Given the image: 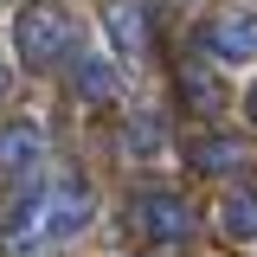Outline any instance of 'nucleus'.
I'll return each instance as SVG.
<instances>
[{
	"label": "nucleus",
	"mask_w": 257,
	"mask_h": 257,
	"mask_svg": "<svg viewBox=\"0 0 257 257\" xmlns=\"http://www.w3.org/2000/svg\"><path fill=\"white\" fill-rule=\"evenodd\" d=\"M180 84H187V103H193V109H219V84H212L199 64H187V71H180Z\"/></svg>",
	"instance_id": "nucleus-9"
},
{
	"label": "nucleus",
	"mask_w": 257,
	"mask_h": 257,
	"mask_svg": "<svg viewBox=\"0 0 257 257\" xmlns=\"http://www.w3.org/2000/svg\"><path fill=\"white\" fill-rule=\"evenodd\" d=\"M71 77H77V96H84V103H109V96H116V64L103 58V52H84Z\"/></svg>",
	"instance_id": "nucleus-6"
},
{
	"label": "nucleus",
	"mask_w": 257,
	"mask_h": 257,
	"mask_svg": "<svg viewBox=\"0 0 257 257\" xmlns=\"http://www.w3.org/2000/svg\"><path fill=\"white\" fill-rule=\"evenodd\" d=\"M0 96H7V64H0Z\"/></svg>",
	"instance_id": "nucleus-11"
},
{
	"label": "nucleus",
	"mask_w": 257,
	"mask_h": 257,
	"mask_svg": "<svg viewBox=\"0 0 257 257\" xmlns=\"http://www.w3.org/2000/svg\"><path fill=\"white\" fill-rule=\"evenodd\" d=\"M39 161H45L39 122H7V128H0V174H7V180H26Z\"/></svg>",
	"instance_id": "nucleus-4"
},
{
	"label": "nucleus",
	"mask_w": 257,
	"mask_h": 257,
	"mask_svg": "<svg viewBox=\"0 0 257 257\" xmlns=\"http://www.w3.org/2000/svg\"><path fill=\"white\" fill-rule=\"evenodd\" d=\"M251 122H257V90H251Z\"/></svg>",
	"instance_id": "nucleus-12"
},
{
	"label": "nucleus",
	"mask_w": 257,
	"mask_h": 257,
	"mask_svg": "<svg viewBox=\"0 0 257 257\" xmlns=\"http://www.w3.org/2000/svg\"><path fill=\"white\" fill-rule=\"evenodd\" d=\"M128 148H135V155H155V148H161V116H155V109L128 122Z\"/></svg>",
	"instance_id": "nucleus-10"
},
{
	"label": "nucleus",
	"mask_w": 257,
	"mask_h": 257,
	"mask_svg": "<svg viewBox=\"0 0 257 257\" xmlns=\"http://www.w3.org/2000/svg\"><path fill=\"white\" fill-rule=\"evenodd\" d=\"M219 225H225V238H257V193H225V206H219Z\"/></svg>",
	"instance_id": "nucleus-8"
},
{
	"label": "nucleus",
	"mask_w": 257,
	"mask_h": 257,
	"mask_svg": "<svg viewBox=\"0 0 257 257\" xmlns=\"http://www.w3.org/2000/svg\"><path fill=\"white\" fill-rule=\"evenodd\" d=\"M206 52L225 64H257V7H225L206 26Z\"/></svg>",
	"instance_id": "nucleus-2"
},
{
	"label": "nucleus",
	"mask_w": 257,
	"mask_h": 257,
	"mask_svg": "<svg viewBox=\"0 0 257 257\" xmlns=\"http://www.w3.org/2000/svg\"><path fill=\"white\" fill-rule=\"evenodd\" d=\"M103 26H109V39H116V52H128V58L148 52V7H142V0H109Z\"/></svg>",
	"instance_id": "nucleus-5"
},
{
	"label": "nucleus",
	"mask_w": 257,
	"mask_h": 257,
	"mask_svg": "<svg viewBox=\"0 0 257 257\" xmlns=\"http://www.w3.org/2000/svg\"><path fill=\"white\" fill-rule=\"evenodd\" d=\"M193 167L199 174H231V167H244V142L206 135V142H193Z\"/></svg>",
	"instance_id": "nucleus-7"
},
{
	"label": "nucleus",
	"mask_w": 257,
	"mask_h": 257,
	"mask_svg": "<svg viewBox=\"0 0 257 257\" xmlns=\"http://www.w3.org/2000/svg\"><path fill=\"white\" fill-rule=\"evenodd\" d=\"M135 231L148 244H187L193 238V206L167 187H148V193H135Z\"/></svg>",
	"instance_id": "nucleus-1"
},
{
	"label": "nucleus",
	"mask_w": 257,
	"mask_h": 257,
	"mask_svg": "<svg viewBox=\"0 0 257 257\" xmlns=\"http://www.w3.org/2000/svg\"><path fill=\"white\" fill-rule=\"evenodd\" d=\"M13 39H20V58H26V64H39V71H52V64L71 52V26H64L58 13H45V7H39V13H26Z\"/></svg>",
	"instance_id": "nucleus-3"
}]
</instances>
